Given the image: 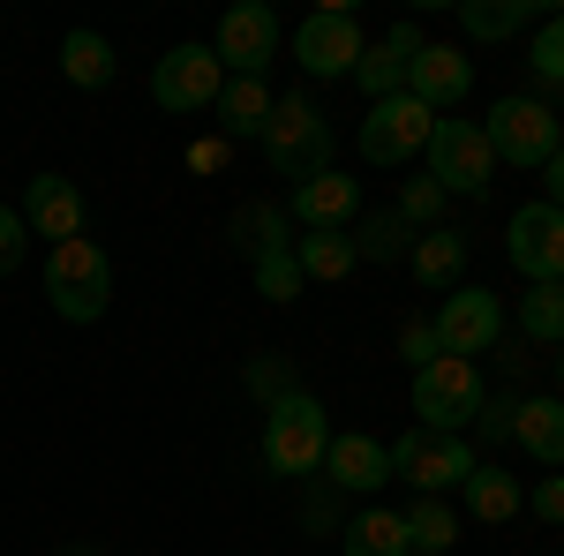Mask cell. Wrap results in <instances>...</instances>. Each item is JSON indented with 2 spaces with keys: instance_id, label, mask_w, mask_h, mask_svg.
Returning a JSON list of instances; mask_svg holds the SVG:
<instances>
[{
  "instance_id": "1",
  "label": "cell",
  "mask_w": 564,
  "mask_h": 556,
  "mask_svg": "<svg viewBox=\"0 0 564 556\" xmlns=\"http://www.w3.org/2000/svg\"><path fill=\"white\" fill-rule=\"evenodd\" d=\"M324 451H332V422H324V406H316L302 384L263 406V467L279 473V481L324 473Z\"/></svg>"
},
{
  "instance_id": "2",
  "label": "cell",
  "mask_w": 564,
  "mask_h": 556,
  "mask_svg": "<svg viewBox=\"0 0 564 556\" xmlns=\"http://www.w3.org/2000/svg\"><path fill=\"white\" fill-rule=\"evenodd\" d=\"M257 143H263V159H271V173L294 181V188L316 181V173H332V121H324L308 98H279Z\"/></svg>"
},
{
  "instance_id": "3",
  "label": "cell",
  "mask_w": 564,
  "mask_h": 556,
  "mask_svg": "<svg viewBox=\"0 0 564 556\" xmlns=\"http://www.w3.org/2000/svg\"><path fill=\"white\" fill-rule=\"evenodd\" d=\"M45 301L68 316V324H98L106 301H113V263L98 241H61L45 257Z\"/></svg>"
},
{
  "instance_id": "4",
  "label": "cell",
  "mask_w": 564,
  "mask_h": 556,
  "mask_svg": "<svg viewBox=\"0 0 564 556\" xmlns=\"http://www.w3.org/2000/svg\"><path fill=\"white\" fill-rule=\"evenodd\" d=\"M481 135H489V151H497V159H512V166H527V173H542L564 151L557 113H550L542 98H497V106H489V121H481Z\"/></svg>"
},
{
  "instance_id": "5",
  "label": "cell",
  "mask_w": 564,
  "mask_h": 556,
  "mask_svg": "<svg viewBox=\"0 0 564 556\" xmlns=\"http://www.w3.org/2000/svg\"><path fill=\"white\" fill-rule=\"evenodd\" d=\"M414 428H436V436H459V428L481 414V369L475 361H452L436 353L430 369H414Z\"/></svg>"
},
{
  "instance_id": "6",
  "label": "cell",
  "mask_w": 564,
  "mask_h": 556,
  "mask_svg": "<svg viewBox=\"0 0 564 556\" xmlns=\"http://www.w3.org/2000/svg\"><path fill=\"white\" fill-rule=\"evenodd\" d=\"M475 467H481V459H475V444H467V436L414 428V436H399V444H391V481H414V497H444V489H459Z\"/></svg>"
},
{
  "instance_id": "7",
  "label": "cell",
  "mask_w": 564,
  "mask_h": 556,
  "mask_svg": "<svg viewBox=\"0 0 564 556\" xmlns=\"http://www.w3.org/2000/svg\"><path fill=\"white\" fill-rule=\"evenodd\" d=\"M436 135V113L422 106V98H377L369 113H361V159L369 166H406V159H422Z\"/></svg>"
},
{
  "instance_id": "8",
  "label": "cell",
  "mask_w": 564,
  "mask_h": 556,
  "mask_svg": "<svg viewBox=\"0 0 564 556\" xmlns=\"http://www.w3.org/2000/svg\"><path fill=\"white\" fill-rule=\"evenodd\" d=\"M430 331H436V353H452V361H481L489 346L505 339V301L489 294V286H452Z\"/></svg>"
},
{
  "instance_id": "9",
  "label": "cell",
  "mask_w": 564,
  "mask_h": 556,
  "mask_svg": "<svg viewBox=\"0 0 564 556\" xmlns=\"http://www.w3.org/2000/svg\"><path fill=\"white\" fill-rule=\"evenodd\" d=\"M489 173H497V151L481 121H436L430 135V181L444 196H489Z\"/></svg>"
},
{
  "instance_id": "10",
  "label": "cell",
  "mask_w": 564,
  "mask_h": 556,
  "mask_svg": "<svg viewBox=\"0 0 564 556\" xmlns=\"http://www.w3.org/2000/svg\"><path fill=\"white\" fill-rule=\"evenodd\" d=\"M218 90H226V68H218L212 45H174L159 68H151V98H159V113H204L218 106Z\"/></svg>"
},
{
  "instance_id": "11",
  "label": "cell",
  "mask_w": 564,
  "mask_h": 556,
  "mask_svg": "<svg viewBox=\"0 0 564 556\" xmlns=\"http://www.w3.org/2000/svg\"><path fill=\"white\" fill-rule=\"evenodd\" d=\"M505 257L527 271V286L564 279V211L557 204H520L512 226H505Z\"/></svg>"
},
{
  "instance_id": "12",
  "label": "cell",
  "mask_w": 564,
  "mask_h": 556,
  "mask_svg": "<svg viewBox=\"0 0 564 556\" xmlns=\"http://www.w3.org/2000/svg\"><path fill=\"white\" fill-rule=\"evenodd\" d=\"M212 53H218V68H226V76H263V61L279 53V15H271L263 0L226 8V15H218Z\"/></svg>"
},
{
  "instance_id": "13",
  "label": "cell",
  "mask_w": 564,
  "mask_h": 556,
  "mask_svg": "<svg viewBox=\"0 0 564 556\" xmlns=\"http://www.w3.org/2000/svg\"><path fill=\"white\" fill-rule=\"evenodd\" d=\"M294 61H302L308 76H354V68H361V23H354L347 8H316V15H302Z\"/></svg>"
},
{
  "instance_id": "14",
  "label": "cell",
  "mask_w": 564,
  "mask_h": 556,
  "mask_svg": "<svg viewBox=\"0 0 564 556\" xmlns=\"http://www.w3.org/2000/svg\"><path fill=\"white\" fill-rule=\"evenodd\" d=\"M23 226L39 233V241H84V188L76 181H61V173H39V181H23Z\"/></svg>"
},
{
  "instance_id": "15",
  "label": "cell",
  "mask_w": 564,
  "mask_h": 556,
  "mask_svg": "<svg viewBox=\"0 0 564 556\" xmlns=\"http://www.w3.org/2000/svg\"><path fill=\"white\" fill-rule=\"evenodd\" d=\"M361 211V181L354 173H316V181H302L294 196H286V218L294 226H308V233H347V218Z\"/></svg>"
},
{
  "instance_id": "16",
  "label": "cell",
  "mask_w": 564,
  "mask_h": 556,
  "mask_svg": "<svg viewBox=\"0 0 564 556\" xmlns=\"http://www.w3.org/2000/svg\"><path fill=\"white\" fill-rule=\"evenodd\" d=\"M324 481L339 489V497H377L391 481V451L377 444V436H332V451H324Z\"/></svg>"
},
{
  "instance_id": "17",
  "label": "cell",
  "mask_w": 564,
  "mask_h": 556,
  "mask_svg": "<svg viewBox=\"0 0 564 556\" xmlns=\"http://www.w3.org/2000/svg\"><path fill=\"white\" fill-rule=\"evenodd\" d=\"M475 90V61L459 53V45H422L414 53V68H406V98H422V106H459Z\"/></svg>"
},
{
  "instance_id": "18",
  "label": "cell",
  "mask_w": 564,
  "mask_h": 556,
  "mask_svg": "<svg viewBox=\"0 0 564 556\" xmlns=\"http://www.w3.org/2000/svg\"><path fill=\"white\" fill-rule=\"evenodd\" d=\"M414 53H422V31H414V23H399L391 39L361 45V68H354V76H361V90H369V106L406 90V68H414Z\"/></svg>"
},
{
  "instance_id": "19",
  "label": "cell",
  "mask_w": 564,
  "mask_h": 556,
  "mask_svg": "<svg viewBox=\"0 0 564 556\" xmlns=\"http://www.w3.org/2000/svg\"><path fill=\"white\" fill-rule=\"evenodd\" d=\"M512 444L557 473L564 467V399H520L512 406Z\"/></svg>"
},
{
  "instance_id": "20",
  "label": "cell",
  "mask_w": 564,
  "mask_h": 556,
  "mask_svg": "<svg viewBox=\"0 0 564 556\" xmlns=\"http://www.w3.org/2000/svg\"><path fill=\"white\" fill-rule=\"evenodd\" d=\"M406 271L422 279V286H459V271H467V233L459 226H430V233H414V249H406Z\"/></svg>"
},
{
  "instance_id": "21",
  "label": "cell",
  "mask_w": 564,
  "mask_h": 556,
  "mask_svg": "<svg viewBox=\"0 0 564 556\" xmlns=\"http://www.w3.org/2000/svg\"><path fill=\"white\" fill-rule=\"evenodd\" d=\"M271 90H263V76H226V90H218V135L226 143H241V135H263V121H271Z\"/></svg>"
},
{
  "instance_id": "22",
  "label": "cell",
  "mask_w": 564,
  "mask_h": 556,
  "mask_svg": "<svg viewBox=\"0 0 564 556\" xmlns=\"http://www.w3.org/2000/svg\"><path fill=\"white\" fill-rule=\"evenodd\" d=\"M459 497H467V519H481V526H505V519L527 512L520 473H505V467H475L467 481H459Z\"/></svg>"
},
{
  "instance_id": "23",
  "label": "cell",
  "mask_w": 564,
  "mask_h": 556,
  "mask_svg": "<svg viewBox=\"0 0 564 556\" xmlns=\"http://www.w3.org/2000/svg\"><path fill=\"white\" fill-rule=\"evenodd\" d=\"M61 76L76 90H106L121 76V53L98 39V31H68V39H61Z\"/></svg>"
},
{
  "instance_id": "24",
  "label": "cell",
  "mask_w": 564,
  "mask_h": 556,
  "mask_svg": "<svg viewBox=\"0 0 564 556\" xmlns=\"http://www.w3.org/2000/svg\"><path fill=\"white\" fill-rule=\"evenodd\" d=\"M339 549H347V556H406V519L384 512V504H369V512L347 519Z\"/></svg>"
},
{
  "instance_id": "25",
  "label": "cell",
  "mask_w": 564,
  "mask_h": 556,
  "mask_svg": "<svg viewBox=\"0 0 564 556\" xmlns=\"http://www.w3.org/2000/svg\"><path fill=\"white\" fill-rule=\"evenodd\" d=\"M399 519H406V556H444L459 542V512L444 497H414V512H399Z\"/></svg>"
},
{
  "instance_id": "26",
  "label": "cell",
  "mask_w": 564,
  "mask_h": 556,
  "mask_svg": "<svg viewBox=\"0 0 564 556\" xmlns=\"http://www.w3.org/2000/svg\"><path fill=\"white\" fill-rule=\"evenodd\" d=\"M294 263H302V279L339 286L354 263H361V249H354V233H302V241H294Z\"/></svg>"
},
{
  "instance_id": "27",
  "label": "cell",
  "mask_w": 564,
  "mask_h": 556,
  "mask_svg": "<svg viewBox=\"0 0 564 556\" xmlns=\"http://www.w3.org/2000/svg\"><path fill=\"white\" fill-rule=\"evenodd\" d=\"M534 23V0H467L459 8V31L481 45H497V39H512V31H527Z\"/></svg>"
},
{
  "instance_id": "28",
  "label": "cell",
  "mask_w": 564,
  "mask_h": 556,
  "mask_svg": "<svg viewBox=\"0 0 564 556\" xmlns=\"http://www.w3.org/2000/svg\"><path fill=\"white\" fill-rule=\"evenodd\" d=\"M354 249H361V263H406V249H414V226H406L399 211H361Z\"/></svg>"
},
{
  "instance_id": "29",
  "label": "cell",
  "mask_w": 564,
  "mask_h": 556,
  "mask_svg": "<svg viewBox=\"0 0 564 556\" xmlns=\"http://www.w3.org/2000/svg\"><path fill=\"white\" fill-rule=\"evenodd\" d=\"M234 241H249V263H257V257H271V249H294V218L279 211V204H241Z\"/></svg>"
},
{
  "instance_id": "30",
  "label": "cell",
  "mask_w": 564,
  "mask_h": 556,
  "mask_svg": "<svg viewBox=\"0 0 564 556\" xmlns=\"http://www.w3.org/2000/svg\"><path fill=\"white\" fill-rule=\"evenodd\" d=\"M520 331L534 346H564V279H542V286H527L520 301Z\"/></svg>"
},
{
  "instance_id": "31",
  "label": "cell",
  "mask_w": 564,
  "mask_h": 556,
  "mask_svg": "<svg viewBox=\"0 0 564 556\" xmlns=\"http://www.w3.org/2000/svg\"><path fill=\"white\" fill-rule=\"evenodd\" d=\"M257 294L263 301H294V294H302V263H294V249L257 257Z\"/></svg>"
},
{
  "instance_id": "32",
  "label": "cell",
  "mask_w": 564,
  "mask_h": 556,
  "mask_svg": "<svg viewBox=\"0 0 564 556\" xmlns=\"http://www.w3.org/2000/svg\"><path fill=\"white\" fill-rule=\"evenodd\" d=\"M527 68H534L542 84H564V15H550V23L534 31V45H527Z\"/></svg>"
},
{
  "instance_id": "33",
  "label": "cell",
  "mask_w": 564,
  "mask_h": 556,
  "mask_svg": "<svg viewBox=\"0 0 564 556\" xmlns=\"http://www.w3.org/2000/svg\"><path fill=\"white\" fill-rule=\"evenodd\" d=\"M399 218H406L414 233H430L436 218H444V188H436V181H406V188H399Z\"/></svg>"
},
{
  "instance_id": "34",
  "label": "cell",
  "mask_w": 564,
  "mask_h": 556,
  "mask_svg": "<svg viewBox=\"0 0 564 556\" xmlns=\"http://www.w3.org/2000/svg\"><path fill=\"white\" fill-rule=\"evenodd\" d=\"M23 257H31V226H23V211H15V204H0V279H8Z\"/></svg>"
},
{
  "instance_id": "35",
  "label": "cell",
  "mask_w": 564,
  "mask_h": 556,
  "mask_svg": "<svg viewBox=\"0 0 564 556\" xmlns=\"http://www.w3.org/2000/svg\"><path fill=\"white\" fill-rule=\"evenodd\" d=\"M249 391H257L263 406H271V399H286V391H294V369H286L279 353H263L257 369H249Z\"/></svg>"
},
{
  "instance_id": "36",
  "label": "cell",
  "mask_w": 564,
  "mask_h": 556,
  "mask_svg": "<svg viewBox=\"0 0 564 556\" xmlns=\"http://www.w3.org/2000/svg\"><path fill=\"white\" fill-rule=\"evenodd\" d=\"M399 353H406L414 369H430V361H436V331L422 324V316H414V324H399Z\"/></svg>"
},
{
  "instance_id": "37",
  "label": "cell",
  "mask_w": 564,
  "mask_h": 556,
  "mask_svg": "<svg viewBox=\"0 0 564 556\" xmlns=\"http://www.w3.org/2000/svg\"><path fill=\"white\" fill-rule=\"evenodd\" d=\"M527 504H534V519H550V526H564V473H550V481H534V489H527Z\"/></svg>"
},
{
  "instance_id": "38",
  "label": "cell",
  "mask_w": 564,
  "mask_h": 556,
  "mask_svg": "<svg viewBox=\"0 0 564 556\" xmlns=\"http://www.w3.org/2000/svg\"><path fill=\"white\" fill-rule=\"evenodd\" d=\"M512 406H520V399H481V414L467 428H481V436L497 444V436H512Z\"/></svg>"
},
{
  "instance_id": "39",
  "label": "cell",
  "mask_w": 564,
  "mask_h": 556,
  "mask_svg": "<svg viewBox=\"0 0 564 556\" xmlns=\"http://www.w3.org/2000/svg\"><path fill=\"white\" fill-rule=\"evenodd\" d=\"M226 159H234V143H226V135H204V143L188 151V173H218Z\"/></svg>"
},
{
  "instance_id": "40",
  "label": "cell",
  "mask_w": 564,
  "mask_h": 556,
  "mask_svg": "<svg viewBox=\"0 0 564 556\" xmlns=\"http://www.w3.org/2000/svg\"><path fill=\"white\" fill-rule=\"evenodd\" d=\"M542 204H557V211H564V151L542 166Z\"/></svg>"
},
{
  "instance_id": "41",
  "label": "cell",
  "mask_w": 564,
  "mask_h": 556,
  "mask_svg": "<svg viewBox=\"0 0 564 556\" xmlns=\"http://www.w3.org/2000/svg\"><path fill=\"white\" fill-rule=\"evenodd\" d=\"M557 384H564V353H557Z\"/></svg>"
}]
</instances>
